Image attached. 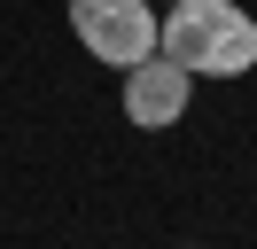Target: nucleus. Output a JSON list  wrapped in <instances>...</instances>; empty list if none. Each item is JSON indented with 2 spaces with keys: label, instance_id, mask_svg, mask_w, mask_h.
<instances>
[{
  "label": "nucleus",
  "instance_id": "4",
  "mask_svg": "<svg viewBox=\"0 0 257 249\" xmlns=\"http://www.w3.org/2000/svg\"><path fill=\"white\" fill-rule=\"evenodd\" d=\"M156 8H172V0H156Z\"/></svg>",
  "mask_w": 257,
  "mask_h": 249
},
{
  "label": "nucleus",
  "instance_id": "2",
  "mask_svg": "<svg viewBox=\"0 0 257 249\" xmlns=\"http://www.w3.org/2000/svg\"><path fill=\"white\" fill-rule=\"evenodd\" d=\"M70 31L94 62L109 70H133V62L156 55V31H164V8L156 0H70Z\"/></svg>",
  "mask_w": 257,
  "mask_h": 249
},
{
  "label": "nucleus",
  "instance_id": "1",
  "mask_svg": "<svg viewBox=\"0 0 257 249\" xmlns=\"http://www.w3.org/2000/svg\"><path fill=\"white\" fill-rule=\"evenodd\" d=\"M156 47L195 78H241L257 70V16L241 0H172Z\"/></svg>",
  "mask_w": 257,
  "mask_h": 249
},
{
  "label": "nucleus",
  "instance_id": "3",
  "mask_svg": "<svg viewBox=\"0 0 257 249\" xmlns=\"http://www.w3.org/2000/svg\"><path fill=\"white\" fill-rule=\"evenodd\" d=\"M187 101H195V70H179L164 47H156L148 62H133V70H125V117L141 125V133L179 125V117H187Z\"/></svg>",
  "mask_w": 257,
  "mask_h": 249
}]
</instances>
